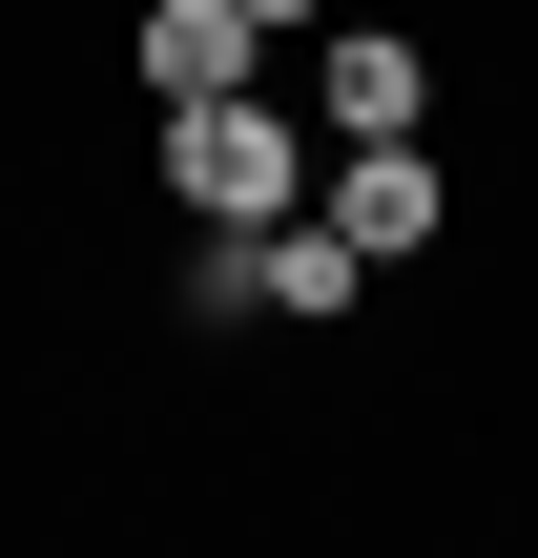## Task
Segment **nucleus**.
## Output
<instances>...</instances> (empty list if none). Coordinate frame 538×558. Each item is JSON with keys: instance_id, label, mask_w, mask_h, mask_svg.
<instances>
[{"instance_id": "obj_1", "label": "nucleus", "mask_w": 538, "mask_h": 558, "mask_svg": "<svg viewBox=\"0 0 538 558\" xmlns=\"http://www.w3.org/2000/svg\"><path fill=\"white\" fill-rule=\"evenodd\" d=\"M145 207H166V228H290V207H311V124H290L270 83L166 104V124H145Z\"/></svg>"}, {"instance_id": "obj_2", "label": "nucleus", "mask_w": 538, "mask_h": 558, "mask_svg": "<svg viewBox=\"0 0 538 558\" xmlns=\"http://www.w3.org/2000/svg\"><path fill=\"white\" fill-rule=\"evenodd\" d=\"M311 124L332 145H435V41L415 21H332L311 41Z\"/></svg>"}, {"instance_id": "obj_3", "label": "nucleus", "mask_w": 538, "mask_h": 558, "mask_svg": "<svg viewBox=\"0 0 538 558\" xmlns=\"http://www.w3.org/2000/svg\"><path fill=\"white\" fill-rule=\"evenodd\" d=\"M311 207H332V228H352L373 269L456 248V166H435V145H332V186H311Z\"/></svg>"}, {"instance_id": "obj_4", "label": "nucleus", "mask_w": 538, "mask_h": 558, "mask_svg": "<svg viewBox=\"0 0 538 558\" xmlns=\"http://www.w3.org/2000/svg\"><path fill=\"white\" fill-rule=\"evenodd\" d=\"M124 62H145V124H166V104H228V83L270 62V21H249V0H145Z\"/></svg>"}, {"instance_id": "obj_5", "label": "nucleus", "mask_w": 538, "mask_h": 558, "mask_svg": "<svg viewBox=\"0 0 538 558\" xmlns=\"http://www.w3.org/2000/svg\"><path fill=\"white\" fill-rule=\"evenodd\" d=\"M270 311H290V331H352V311H373V248H352L332 207H290V228H270Z\"/></svg>"}, {"instance_id": "obj_6", "label": "nucleus", "mask_w": 538, "mask_h": 558, "mask_svg": "<svg viewBox=\"0 0 538 558\" xmlns=\"http://www.w3.org/2000/svg\"><path fill=\"white\" fill-rule=\"evenodd\" d=\"M249 21H270V41H332V0H249Z\"/></svg>"}]
</instances>
